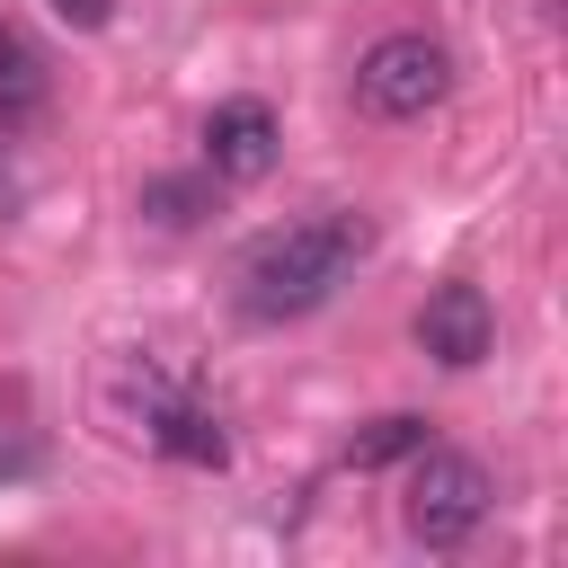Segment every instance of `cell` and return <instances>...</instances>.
I'll use <instances>...</instances> for the list:
<instances>
[{
  "instance_id": "3957f363",
  "label": "cell",
  "mask_w": 568,
  "mask_h": 568,
  "mask_svg": "<svg viewBox=\"0 0 568 568\" xmlns=\"http://www.w3.org/2000/svg\"><path fill=\"white\" fill-rule=\"evenodd\" d=\"M444 89H453V53L435 36H382L355 62V106L382 115V124H408V115L444 106Z\"/></svg>"
},
{
  "instance_id": "9c48e42d",
  "label": "cell",
  "mask_w": 568,
  "mask_h": 568,
  "mask_svg": "<svg viewBox=\"0 0 568 568\" xmlns=\"http://www.w3.org/2000/svg\"><path fill=\"white\" fill-rule=\"evenodd\" d=\"M142 213H151L160 231H186V222L204 213V178H151V186H142Z\"/></svg>"
},
{
  "instance_id": "277c9868",
  "label": "cell",
  "mask_w": 568,
  "mask_h": 568,
  "mask_svg": "<svg viewBox=\"0 0 568 568\" xmlns=\"http://www.w3.org/2000/svg\"><path fill=\"white\" fill-rule=\"evenodd\" d=\"M417 346L453 373H470L488 346H497V320H488V293L479 284H435L426 311H417Z\"/></svg>"
},
{
  "instance_id": "ba28073f",
  "label": "cell",
  "mask_w": 568,
  "mask_h": 568,
  "mask_svg": "<svg viewBox=\"0 0 568 568\" xmlns=\"http://www.w3.org/2000/svg\"><path fill=\"white\" fill-rule=\"evenodd\" d=\"M417 444H426V417H408V408H399V417H373V426L346 444V462H355V470H382V462H408Z\"/></svg>"
},
{
  "instance_id": "30bf717a",
  "label": "cell",
  "mask_w": 568,
  "mask_h": 568,
  "mask_svg": "<svg viewBox=\"0 0 568 568\" xmlns=\"http://www.w3.org/2000/svg\"><path fill=\"white\" fill-rule=\"evenodd\" d=\"M53 9H62V18H71V27H106V18H115V9H106V0H53Z\"/></svg>"
},
{
  "instance_id": "6da1fadb",
  "label": "cell",
  "mask_w": 568,
  "mask_h": 568,
  "mask_svg": "<svg viewBox=\"0 0 568 568\" xmlns=\"http://www.w3.org/2000/svg\"><path fill=\"white\" fill-rule=\"evenodd\" d=\"M364 222L355 213H311V222H293V231H266L257 248H248V266H240V302L257 311V320H302V311H320L337 284H346V266L364 257Z\"/></svg>"
},
{
  "instance_id": "8992f818",
  "label": "cell",
  "mask_w": 568,
  "mask_h": 568,
  "mask_svg": "<svg viewBox=\"0 0 568 568\" xmlns=\"http://www.w3.org/2000/svg\"><path fill=\"white\" fill-rule=\"evenodd\" d=\"M151 444L178 453V462H195V470H222V462H231L222 417H204L195 399H151Z\"/></svg>"
},
{
  "instance_id": "8fae6325",
  "label": "cell",
  "mask_w": 568,
  "mask_h": 568,
  "mask_svg": "<svg viewBox=\"0 0 568 568\" xmlns=\"http://www.w3.org/2000/svg\"><path fill=\"white\" fill-rule=\"evenodd\" d=\"M27 470H36V453H27V444H18V453H0V479H27Z\"/></svg>"
},
{
  "instance_id": "52a82bcc",
  "label": "cell",
  "mask_w": 568,
  "mask_h": 568,
  "mask_svg": "<svg viewBox=\"0 0 568 568\" xmlns=\"http://www.w3.org/2000/svg\"><path fill=\"white\" fill-rule=\"evenodd\" d=\"M36 106H44V62L27 53V36L0 27V124H18V115H36Z\"/></svg>"
},
{
  "instance_id": "7a4b0ae2",
  "label": "cell",
  "mask_w": 568,
  "mask_h": 568,
  "mask_svg": "<svg viewBox=\"0 0 568 568\" xmlns=\"http://www.w3.org/2000/svg\"><path fill=\"white\" fill-rule=\"evenodd\" d=\"M488 506H497V479H488L470 453H426V444H417V470H408V532H417L426 550L470 541V532L488 524Z\"/></svg>"
},
{
  "instance_id": "5b68a950",
  "label": "cell",
  "mask_w": 568,
  "mask_h": 568,
  "mask_svg": "<svg viewBox=\"0 0 568 568\" xmlns=\"http://www.w3.org/2000/svg\"><path fill=\"white\" fill-rule=\"evenodd\" d=\"M204 169L213 178H266L275 169V115L257 98H222L204 115Z\"/></svg>"
}]
</instances>
